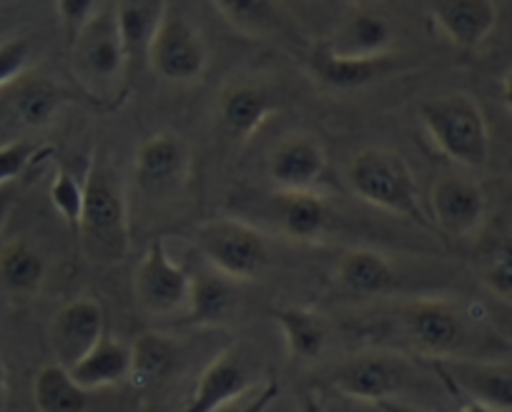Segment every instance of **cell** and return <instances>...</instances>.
<instances>
[{"mask_svg":"<svg viewBox=\"0 0 512 412\" xmlns=\"http://www.w3.org/2000/svg\"><path fill=\"white\" fill-rule=\"evenodd\" d=\"M234 279L224 277L216 269L209 274L191 277V297L186 315L199 327H219L234 317L239 297L234 292Z\"/></svg>","mask_w":512,"mask_h":412,"instance_id":"obj_26","label":"cell"},{"mask_svg":"<svg viewBox=\"0 0 512 412\" xmlns=\"http://www.w3.org/2000/svg\"><path fill=\"white\" fill-rule=\"evenodd\" d=\"M344 181L364 204L410 222L427 224L415 171L397 151L377 149V146L357 151L344 169Z\"/></svg>","mask_w":512,"mask_h":412,"instance_id":"obj_3","label":"cell"},{"mask_svg":"<svg viewBox=\"0 0 512 412\" xmlns=\"http://www.w3.org/2000/svg\"><path fill=\"white\" fill-rule=\"evenodd\" d=\"M191 239L206 264L234 282H251L267 269V239L241 217L206 219L191 229Z\"/></svg>","mask_w":512,"mask_h":412,"instance_id":"obj_5","label":"cell"},{"mask_svg":"<svg viewBox=\"0 0 512 412\" xmlns=\"http://www.w3.org/2000/svg\"><path fill=\"white\" fill-rule=\"evenodd\" d=\"M8 88L13 91V114H16L18 121H21L23 126H28V129H43V126L51 124L58 116V111L63 109V103L68 101L66 88L48 81V78L26 76V73H23L18 81H13Z\"/></svg>","mask_w":512,"mask_h":412,"instance_id":"obj_25","label":"cell"},{"mask_svg":"<svg viewBox=\"0 0 512 412\" xmlns=\"http://www.w3.org/2000/svg\"><path fill=\"white\" fill-rule=\"evenodd\" d=\"M437 31L460 51H477L497 26L495 0H430Z\"/></svg>","mask_w":512,"mask_h":412,"instance_id":"obj_19","label":"cell"},{"mask_svg":"<svg viewBox=\"0 0 512 412\" xmlns=\"http://www.w3.org/2000/svg\"><path fill=\"white\" fill-rule=\"evenodd\" d=\"M264 219L292 242H319L332 227V206L317 191L274 189L262 199Z\"/></svg>","mask_w":512,"mask_h":412,"instance_id":"obj_14","label":"cell"},{"mask_svg":"<svg viewBox=\"0 0 512 412\" xmlns=\"http://www.w3.org/2000/svg\"><path fill=\"white\" fill-rule=\"evenodd\" d=\"M179 360L181 350L171 337L161 335V332H146L131 345L128 380L136 390H156L176 375Z\"/></svg>","mask_w":512,"mask_h":412,"instance_id":"obj_23","label":"cell"},{"mask_svg":"<svg viewBox=\"0 0 512 412\" xmlns=\"http://www.w3.org/2000/svg\"><path fill=\"white\" fill-rule=\"evenodd\" d=\"M339 289L357 297H374L395 287V267L374 249H349L334 267Z\"/></svg>","mask_w":512,"mask_h":412,"instance_id":"obj_24","label":"cell"},{"mask_svg":"<svg viewBox=\"0 0 512 412\" xmlns=\"http://www.w3.org/2000/svg\"><path fill=\"white\" fill-rule=\"evenodd\" d=\"M48 196H51L53 209L61 214L63 222L76 232L83 206V179H78L71 169H58L51 181V189H48Z\"/></svg>","mask_w":512,"mask_h":412,"instance_id":"obj_31","label":"cell"},{"mask_svg":"<svg viewBox=\"0 0 512 412\" xmlns=\"http://www.w3.org/2000/svg\"><path fill=\"white\" fill-rule=\"evenodd\" d=\"M221 16L246 36H277L289 31V18L279 0H214Z\"/></svg>","mask_w":512,"mask_h":412,"instance_id":"obj_30","label":"cell"},{"mask_svg":"<svg viewBox=\"0 0 512 412\" xmlns=\"http://www.w3.org/2000/svg\"><path fill=\"white\" fill-rule=\"evenodd\" d=\"M420 124L427 139L452 164L482 169L490 159V126L480 103L462 91L440 93L420 103Z\"/></svg>","mask_w":512,"mask_h":412,"instance_id":"obj_2","label":"cell"},{"mask_svg":"<svg viewBox=\"0 0 512 412\" xmlns=\"http://www.w3.org/2000/svg\"><path fill=\"white\" fill-rule=\"evenodd\" d=\"M106 332L103 307L91 297H76L63 304L51 322V347L56 362L71 367Z\"/></svg>","mask_w":512,"mask_h":412,"instance_id":"obj_17","label":"cell"},{"mask_svg":"<svg viewBox=\"0 0 512 412\" xmlns=\"http://www.w3.org/2000/svg\"><path fill=\"white\" fill-rule=\"evenodd\" d=\"M78 244L88 262L116 267L131 252V219L121 176L96 154L83 176V206L76 227Z\"/></svg>","mask_w":512,"mask_h":412,"instance_id":"obj_1","label":"cell"},{"mask_svg":"<svg viewBox=\"0 0 512 412\" xmlns=\"http://www.w3.org/2000/svg\"><path fill=\"white\" fill-rule=\"evenodd\" d=\"M279 332L284 337L287 355L294 362H314L327 347V320L319 315L317 309L302 307V304H287L272 312Z\"/></svg>","mask_w":512,"mask_h":412,"instance_id":"obj_22","label":"cell"},{"mask_svg":"<svg viewBox=\"0 0 512 412\" xmlns=\"http://www.w3.org/2000/svg\"><path fill=\"white\" fill-rule=\"evenodd\" d=\"M410 362L392 352L364 350L344 357L329 372V385L344 397L384 405L410 387Z\"/></svg>","mask_w":512,"mask_h":412,"instance_id":"obj_8","label":"cell"},{"mask_svg":"<svg viewBox=\"0 0 512 412\" xmlns=\"http://www.w3.org/2000/svg\"><path fill=\"white\" fill-rule=\"evenodd\" d=\"M397 325L425 360L460 355L470 340V327L455 302L442 297L407 299L397 307Z\"/></svg>","mask_w":512,"mask_h":412,"instance_id":"obj_7","label":"cell"},{"mask_svg":"<svg viewBox=\"0 0 512 412\" xmlns=\"http://www.w3.org/2000/svg\"><path fill=\"white\" fill-rule=\"evenodd\" d=\"M502 103H505L507 114L512 116V68L502 78Z\"/></svg>","mask_w":512,"mask_h":412,"instance_id":"obj_38","label":"cell"},{"mask_svg":"<svg viewBox=\"0 0 512 412\" xmlns=\"http://www.w3.org/2000/svg\"><path fill=\"white\" fill-rule=\"evenodd\" d=\"M71 63L78 83L91 96L103 98L128 78V61L118 31L116 3H101L71 38Z\"/></svg>","mask_w":512,"mask_h":412,"instance_id":"obj_4","label":"cell"},{"mask_svg":"<svg viewBox=\"0 0 512 412\" xmlns=\"http://www.w3.org/2000/svg\"><path fill=\"white\" fill-rule=\"evenodd\" d=\"M71 375L76 377L78 385L88 392L106 390V387L118 385V382L128 380V370H131V347L126 342L116 340L113 335L103 332L98 337L96 345L73 362Z\"/></svg>","mask_w":512,"mask_h":412,"instance_id":"obj_21","label":"cell"},{"mask_svg":"<svg viewBox=\"0 0 512 412\" xmlns=\"http://www.w3.org/2000/svg\"><path fill=\"white\" fill-rule=\"evenodd\" d=\"M430 214L435 227L452 239H467L487 219V196L467 174H445L432 184Z\"/></svg>","mask_w":512,"mask_h":412,"instance_id":"obj_13","label":"cell"},{"mask_svg":"<svg viewBox=\"0 0 512 412\" xmlns=\"http://www.w3.org/2000/svg\"><path fill=\"white\" fill-rule=\"evenodd\" d=\"M18 194H21V186L18 181H8V184H0V234L6 229L8 219H11L13 209L18 204Z\"/></svg>","mask_w":512,"mask_h":412,"instance_id":"obj_36","label":"cell"},{"mask_svg":"<svg viewBox=\"0 0 512 412\" xmlns=\"http://www.w3.org/2000/svg\"><path fill=\"white\" fill-rule=\"evenodd\" d=\"M46 282V259L26 239L0 247V284L16 297H31Z\"/></svg>","mask_w":512,"mask_h":412,"instance_id":"obj_28","label":"cell"},{"mask_svg":"<svg viewBox=\"0 0 512 412\" xmlns=\"http://www.w3.org/2000/svg\"><path fill=\"white\" fill-rule=\"evenodd\" d=\"M136 302L154 317L186 315L191 297V274L176 262L164 239H154L134 272Z\"/></svg>","mask_w":512,"mask_h":412,"instance_id":"obj_9","label":"cell"},{"mask_svg":"<svg viewBox=\"0 0 512 412\" xmlns=\"http://www.w3.org/2000/svg\"><path fill=\"white\" fill-rule=\"evenodd\" d=\"M33 46L28 38H8L0 43V91L11 86L31 66Z\"/></svg>","mask_w":512,"mask_h":412,"instance_id":"obj_34","label":"cell"},{"mask_svg":"<svg viewBox=\"0 0 512 412\" xmlns=\"http://www.w3.org/2000/svg\"><path fill=\"white\" fill-rule=\"evenodd\" d=\"M324 46L334 53H344V56H390L392 48H395V31H392L387 18L362 8V11L349 13L339 23L337 31L324 41Z\"/></svg>","mask_w":512,"mask_h":412,"instance_id":"obj_20","label":"cell"},{"mask_svg":"<svg viewBox=\"0 0 512 412\" xmlns=\"http://www.w3.org/2000/svg\"><path fill=\"white\" fill-rule=\"evenodd\" d=\"M482 282L495 297L512 304V234H507L495 247L492 257L482 269Z\"/></svg>","mask_w":512,"mask_h":412,"instance_id":"obj_32","label":"cell"},{"mask_svg":"<svg viewBox=\"0 0 512 412\" xmlns=\"http://www.w3.org/2000/svg\"><path fill=\"white\" fill-rule=\"evenodd\" d=\"M113 3H116L118 31H121L123 51H126L128 76H131L136 66L146 61V51L159 23L164 0H113Z\"/></svg>","mask_w":512,"mask_h":412,"instance_id":"obj_27","label":"cell"},{"mask_svg":"<svg viewBox=\"0 0 512 412\" xmlns=\"http://www.w3.org/2000/svg\"><path fill=\"white\" fill-rule=\"evenodd\" d=\"M277 111L272 91L254 81H229L216 98V116L226 136L246 141L262 129Z\"/></svg>","mask_w":512,"mask_h":412,"instance_id":"obj_18","label":"cell"},{"mask_svg":"<svg viewBox=\"0 0 512 412\" xmlns=\"http://www.w3.org/2000/svg\"><path fill=\"white\" fill-rule=\"evenodd\" d=\"M267 174L274 189L312 191L327 174V151L312 134H289L274 144L267 159Z\"/></svg>","mask_w":512,"mask_h":412,"instance_id":"obj_15","label":"cell"},{"mask_svg":"<svg viewBox=\"0 0 512 412\" xmlns=\"http://www.w3.org/2000/svg\"><path fill=\"white\" fill-rule=\"evenodd\" d=\"M8 392H11V385H8V367L6 362L0 360V410L8 405Z\"/></svg>","mask_w":512,"mask_h":412,"instance_id":"obj_37","label":"cell"},{"mask_svg":"<svg viewBox=\"0 0 512 412\" xmlns=\"http://www.w3.org/2000/svg\"><path fill=\"white\" fill-rule=\"evenodd\" d=\"M146 63L159 78L181 86L199 81L209 66V46L204 33L171 0H164L159 23L146 51Z\"/></svg>","mask_w":512,"mask_h":412,"instance_id":"obj_6","label":"cell"},{"mask_svg":"<svg viewBox=\"0 0 512 412\" xmlns=\"http://www.w3.org/2000/svg\"><path fill=\"white\" fill-rule=\"evenodd\" d=\"M432 370L480 410H512V365L465 355L432 357Z\"/></svg>","mask_w":512,"mask_h":412,"instance_id":"obj_10","label":"cell"},{"mask_svg":"<svg viewBox=\"0 0 512 412\" xmlns=\"http://www.w3.org/2000/svg\"><path fill=\"white\" fill-rule=\"evenodd\" d=\"M139 189L154 199L179 194L191 176V146L171 131H159L141 141L134 159Z\"/></svg>","mask_w":512,"mask_h":412,"instance_id":"obj_11","label":"cell"},{"mask_svg":"<svg viewBox=\"0 0 512 412\" xmlns=\"http://www.w3.org/2000/svg\"><path fill=\"white\" fill-rule=\"evenodd\" d=\"M41 151V146L31 139H16L0 146V184L21 181V176L31 169Z\"/></svg>","mask_w":512,"mask_h":412,"instance_id":"obj_33","label":"cell"},{"mask_svg":"<svg viewBox=\"0 0 512 412\" xmlns=\"http://www.w3.org/2000/svg\"><path fill=\"white\" fill-rule=\"evenodd\" d=\"M88 395L61 362H48L33 377V405L41 412H78L88 405Z\"/></svg>","mask_w":512,"mask_h":412,"instance_id":"obj_29","label":"cell"},{"mask_svg":"<svg viewBox=\"0 0 512 412\" xmlns=\"http://www.w3.org/2000/svg\"><path fill=\"white\" fill-rule=\"evenodd\" d=\"M256 362L244 347L234 345L221 350L196 380L186 410L214 412L234 405L239 397L249 395L256 385Z\"/></svg>","mask_w":512,"mask_h":412,"instance_id":"obj_12","label":"cell"},{"mask_svg":"<svg viewBox=\"0 0 512 412\" xmlns=\"http://www.w3.org/2000/svg\"><path fill=\"white\" fill-rule=\"evenodd\" d=\"M98 6H101V0H56L58 18H61V26L66 31L68 43L76 36L78 28L96 13Z\"/></svg>","mask_w":512,"mask_h":412,"instance_id":"obj_35","label":"cell"},{"mask_svg":"<svg viewBox=\"0 0 512 412\" xmlns=\"http://www.w3.org/2000/svg\"><path fill=\"white\" fill-rule=\"evenodd\" d=\"M309 76L319 83L322 88L334 93H354L362 88L372 86L379 78L390 76L397 68L395 58L377 56V58H359V56H344V53L329 51L324 43H319L312 53H309Z\"/></svg>","mask_w":512,"mask_h":412,"instance_id":"obj_16","label":"cell"}]
</instances>
